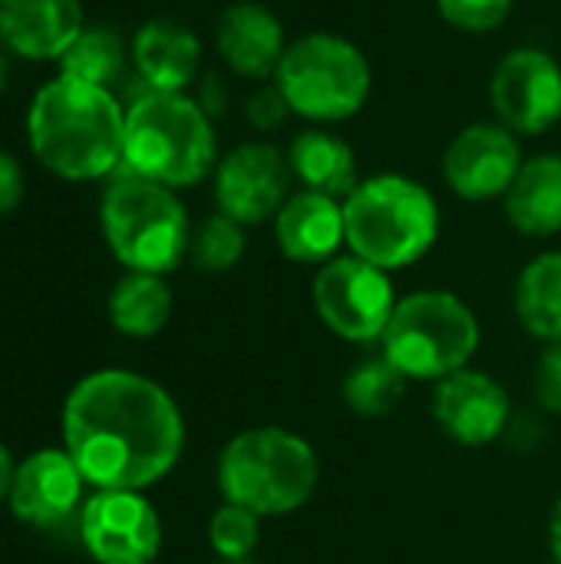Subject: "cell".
Instances as JSON below:
<instances>
[{"label":"cell","mask_w":561,"mask_h":564,"mask_svg":"<svg viewBox=\"0 0 561 564\" xmlns=\"http://www.w3.org/2000/svg\"><path fill=\"white\" fill-rule=\"evenodd\" d=\"M63 449L93 489L145 492L182 459L185 420L155 380L106 367L93 370L63 400Z\"/></svg>","instance_id":"cell-1"},{"label":"cell","mask_w":561,"mask_h":564,"mask_svg":"<svg viewBox=\"0 0 561 564\" xmlns=\"http://www.w3.org/2000/svg\"><path fill=\"white\" fill-rule=\"evenodd\" d=\"M479 340V321L463 297L453 291H413L397 301L380 350L407 380H443L470 367Z\"/></svg>","instance_id":"cell-8"},{"label":"cell","mask_w":561,"mask_h":564,"mask_svg":"<svg viewBox=\"0 0 561 564\" xmlns=\"http://www.w3.org/2000/svg\"><path fill=\"white\" fill-rule=\"evenodd\" d=\"M26 142L36 162L66 182L112 178L122 169L126 109L112 89L56 76L30 99Z\"/></svg>","instance_id":"cell-2"},{"label":"cell","mask_w":561,"mask_h":564,"mask_svg":"<svg viewBox=\"0 0 561 564\" xmlns=\"http://www.w3.org/2000/svg\"><path fill=\"white\" fill-rule=\"evenodd\" d=\"M347 251L384 268L400 271L427 258L440 238V205L433 192L400 172L360 178L344 198Z\"/></svg>","instance_id":"cell-4"},{"label":"cell","mask_w":561,"mask_h":564,"mask_svg":"<svg viewBox=\"0 0 561 564\" xmlns=\"http://www.w3.org/2000/svg\"><path fill=\"white\" fill-rule=\"evenodd\" d=\"M245 116H248V122H251L255 129L265 132V129L281 126V122L291 116V106H288V99L281 96L278 86H265V89L251 93V99H248V106H245Z\"/></svg>","instance_id":"cell-30"},{"label":"cell","mask_w":561,"mask_h":564,"mask_svg":"<svg viewBox=\"0 0 561 564\" xmlns=\"http://www.w3.org/2000/svg\"><path fill=\"white\" fill-rule=\"evenodd\" d=\"M513 3L516 0H436L443 20L456 30H466V33L499 30L509 20Z\"/></svg>","instance_id":"cell-28"},{"label":"cell","mask_w":561,"mask_h":564,"mask_svg":"<svg viewBox=\"0 0 561 564\" xmlns=\"http://www.w3.org/2000/svg\"><path fill=\"white\" fill-rule=\"evenodd\" d=\"M7 86H10V53L0 46V96H3Z\"/></svg>","instance_id":"cell-34"},{"label":"cell","mask_w":561,"mask_h":564,"mask_svg":"<svg viewBox=\"0 0 561 564\" xmlns=\"http://www.w3.org/2000/svg\"><path fill=\"white\" fill-rule=\"evenodd\" d=\"M258 535H261V519L231 502H222V509L208 522V545L215 549L218 558L255 555Z\"/></svg>","instance_id":"cell-27"},{"label":"cell","mask_w":561,"mask_h":564,"mask_svg":"<svg viewBox=\"0 0 561 564\" xmlns=\"http://www.w3.org/2000/svg\"><path fill=\"white\" fill-rule=\"evenodd\" d=\"M274 86L294 116L314 126H334L354 119L367 106L374 69L354 40L337 33H304L288 43Z\"/></svg>","instance_id":"cell-7"},{"label":"cell","mask_w":561,"mask_h":564,"mask_svg":"<svg viewBox=\"0 0 561 564\" xmlns=\"http://www.w3.org/2000/svg\"><path fill=\"white\" fill-rule=\"evenodd\" d=\"M129 59L132 53L116 30L83 26V33L69 43V50L56 63H60V76L116 93V83H122Z\"/></svg>","instance_id":"cell-24"},{"label":"cell","mask_w":561,"mask_h":564,"mask_svg":"<svg viewBox=\"0 0 561 564\" xmlns=\"http://www.w3.org/2000/svg\"><path fill=\"white\" fill-rule=\"evenodd\" d=\"M549 549H552V562L561 564V499L552 509V519H549Z\"/></svg>","instance_id":"cell-33"},{"label":"cell","mask_w":561,"mask_h":564,"mask_svg":"<svg viewBox=\"0 0 561 564\" xmlns=\"http://www.w3.org/2000/svg\"><path fill=\"white\" fill-rule=\"evenodd\" d=\"M212 175H215L212 192H215L218 215H228L245 228L265 225L268 218L274 221L294 185L288 152H281L271 142L235 145L218 159Z\"/></svg>","instance_id":"cell-12"},{"label":"cell","mask_w":561,"mask_h":564,"mask_svg":"<svg viewBox=\"0 0 561 564\" xmlns=\"http://www.w3.org/2000/svg\"><path fill=\"white\" fill-rule=\"evenodd\" d=\"M215 50L235 76L274 79L288 36L274 10L255 0H235L215 20Z\"/></svg>","instance_id":"cell-16"},{"label":"cell","mask_w":561,"mask_h":564,"mask_svg":"<svg viewBox=\"0 0 561 564\" xmlns=\"http://www.w3.org/2000/svg\"><path fill=\"white\" fill-rule=\"evenodd\" d=\"M288 165H291V175H294L298 188L331 195L337 202H344L360 185V169H357L354 145L344 135H337L331 129H321V126L301 129L291 139Z\"/></svg>","instance_id":"cell-20"},{"label":"cell","mask_w":561,"mask_h":564,"mask_svg":"<svg viewBox=\"0 0 561 564\" xmlns=\"http://www.w3.org/2000/svg\"><path fill=\"white\" fill-rule=\"evenodd\" d=\"M245 225L231 221L228 215H212L198 228H192L188 241V258L198 271L205 274H222L231 271L245 258Z\"/></svg>","instance_id":"cell-26"},{"label":"cell","mask_w":561,"mask_h":564,"mask_svg":"<svg viewBox=\"0 0 561 564\" xmlns=\"http://www.w3.org/2000/svg\"><path fill=\"white\" fill-rule=\"evenodd\" d=\"M532 393L546 413L561 416V344H549L542 350L536 364V377H532Z\"/></svg>","instance_id":"cell-29"},{"label":"cell","mask_w":561,"mask_h":564,"mask_svg":"<svg viewBox=\"0 0 561 564\" xmlns=\"http://www.w3.org/2000/svg\"><path fill=\"white\" fill-rule=\"evenodd\" d=\"M76 532L96 564H152L162 552V519L132 489H96L79 509Z\"/></svg>","instance_id":"cell-10"},{"label":"cell","mask_w":561,"mask_h":564,"mask_svg":"<svg viewBox=\"0 0 561 564\" xmlns=\"http://www.w3.org/2000/svg\"><path fill=\"white\" fill-rule=\"evenodd\" d=\"M218 564H265L258 555H241V558H218Z\"/></svg>","instance_id":"cell-35"},{"label":"cell","mask_w":561,"mask_h":564,"mask_svg":"<svg viewBox=\"0 0 561 564\" xmlns=\"http://www.w3.org/2000/svg\"><path fill=\"white\" fill-rule=\"evenodd\" d=\"M99 228L106 248L126 271L169 274L192 241V225L175 188L119 169L99 198Z\"/></svg>","instance_id":"cell-6"},{"label":"cell","mask_w":561,"mask_h":564,"mask_svg":"<svg viewBox=\"0 0 561 564\" xmlns=\"http://www.w3.org/2000/svg\"><path fill=\"white\" fill-rule=\"evenodd\" d=\"M311 301L321 324L334 337L347 344H380L400 297L390 271L347 251L317 268Z\"/></svg>","instance_id":"cell-9"},{"label":"cell","mask_w":561,"mask_h":564,"mask_svg":"<svg viewBox=\"0 0 561 564\" xmlns=\"http://www.w3.org/2000/svg\"><path fill=\"white\" fill-rule=\"evenodd\" d=\"M509 225L526 238H552L561 231V155L542 152L522 162L506 198Z\"/></svg>","instance_id":"cell-21"},{"label":"cell","mask_w":561,"mask_h":564,"mask_svg":"<svg viewBox=\"0 0 561 564\" xmlns=\"http://www.w3.org/2000/svg\"><path fill=\"white\" fill-rule=\"evenodd\" d=\"M83 479L73 456L60 449H36L17 463L13 486H10V512L30 529H63L66 522L79 519L83 509Z\"/></svg>","instance_id":"cell-14"},{"label":"cell","mask_w":561,"mask_h":564,"mask_svg":"<svg viewBox=\"0 0 561 564\" xmlns=\"http://www.w3.org/2000/svg\"><path fill=\"white\" fill-rule=\"evenodd\" d=\"M516 317L542 344H561V251H542L516 281Z\"/></svg>","instance_id":"cell-23"},{"label":"cell","mask_w":561,"mask_h":564,"mask_svg":"<svg viewBox=\"0 0 561 564\" xmlns=\"http://www.w3.org/2000/svg\"><path fill=\"white\" fill-rule=\"evenodd\" d=\"M109 324L132 340L155 337L172 317V288L162 274L126 271L109 294Z\"/></svg>","instance_id":"cell-22"},{"label":"cell","mask_w":561,"mask_h":564,"mask_svg":"<svg viewBox=\"0 0 561 564\" xmlns=\"http://www.w3.org/2000/svg\"><path fill=\"white\" fill-rule=\"evenodd\" d=\"M13 473H17V463L10 456V449L0 443V502L10 499V486H13Z\"/></svg>","instance_id":"cell-32"},{"label":"cell","mask_w":561,"mask_h":564,"mask_svg":"<svg viewBox=\"0 0 561 564\" xmlns=\"http://www.w3.org/2000/svg\"><path fill=\"white\" fill-rule=\"evenodd\" d=\"M20 202H23V169L7 149H0V215H10Z\"/></svg>","instance_id":"cell-31"},{"label":"cell","mask_w":561,"mask_h":564,"mask_svg":"<svg viewBox=\"0 0 561 564\" xmlns=\"http://www.w3.org/2000/svg\"><path fill=\"white\" fill-rule=\"evenodd\" d=\"M83 26L79 0H0V46L17 59H60Z\"/></svg>","instance_id":"cell-17"},{"label":"cell","mask_w":561,"mask_h":564,"mask_svg":"<svg viewBox=\"0 0 561 564\" xmlns=\"http://www.w3.org/2000/svg\"><path fill=\"white\" fill-rule=\"evenodd\" d=\"M433 416L440 430L460 446H489L506 433L513 420V403L496 377L463 367L436 380Z\"/></svg>","instance_id":"cell-15"},{"label":"cell","mask_w":561,"mask_h":564,"mask_svg":"<svg viewBox=\"0 0 561 564\" xmlns=\"http://www.w3.org/2000/svg\"><path fill=\"white\" fill-rule=\"evenodd\" d=\"M403 393H407V377L384 354L357 364L344 377V387H341V397H344L347 410L364 416V420L390 416L400 406Z\"/></svg>","instance_id":"cell-25"},{"label":"cell","mask_w":561,"mask_h":564,"mask_svg":"<svg viewBox=\"0 0 561 564\" xmlns=\"http://www.w3.org/2000/svg\"><path fill=\"white\" fill-rule=\"evenodd\" d=\"M522 145L503 122H473L443 152V178L463 202L506 198L522 169Z\"/></svg>","instance_id":"cell-13"},{"label":"cell","mask_w":561,"mask_h":564,"mask_svg":"<svg viewBox=\"0 0 561 564\" xmlns=\"http://www.w3.org/2000/svg\"><path fill=\"white\" fill-rule=\"evenodd\" d=\"M218 165L212 116L188 93L142 89L126 106L122 169L165 188H192Z\"/></svg>","instance_id":"cell-3"},{"label":"cell","mask_w":561,"mask_h":564,"mask_svg":"<svg viewBox=\"0 0 561 564\" xmlns=\"http://www.w3.org/2000/svg\"><path fill=\"white\" fill-rule=\"evenodd\" d=\"M274 241L288 261L298 264H327L347 248L344 202L317 192H291L281 212L274 215Z\"/></svg>","instance_id":"cell-18"},{"label":"cell","mask_w":561,"mask_h":564,"mask_svg":"<svg viewBox=\"0 0 561 564\" xmlns=\"http://www.w3.org/2000/svg\"><path fill=\"white\" fill-rule=\"evenodd\" d=\"M317 479L321 463L314 446L281 426H255L231 436L215 466L222 499L258 519L298 512L311 502Z\"/></svg>","instance_id":"cell-5"},{"label":"cell","mask_w":561,"mask_h":564,"mask_svg":"<svg viewBox=\"0 0 561 564\" xmlns=\"http://www.w3.org/2000/svg\"><path fill=\"white\" fill-rule=\"evenodd\" d=\"M132 69L145 89L155 93H185L202 69V43L179 20H149L136 30L132 43Z\"/></svg>","instance_id":"cell-19"},{"label":"cell","mask_w":561,"mask_h":564,"mask_svg":"<svg viewBox=\"0 0 561 564\" xmlns=\"http://www.w3.org/2000/svg\"><path fill=\"white\" fill-rule=\"evenodd\" d=\"M496 122L516 135H542L561 122V63L539 46L509 50L489 79Z\"/></svg>","instance_id":"cell-11"}]
</instances>
